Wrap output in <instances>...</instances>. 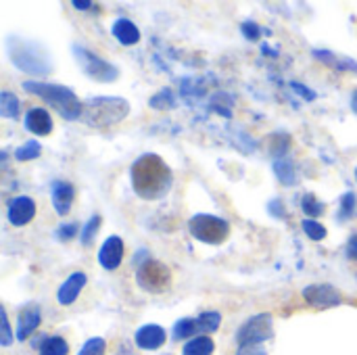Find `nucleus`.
<instances>
[{"label":"nucleus","instance_id":"obj_20","mask_svg":"<svg viewBox=\"0 0 357 355\" xmlns=\"http://www.w3.org/2000/svg\"><path fill=\"white\" fill-rule=\"evenodd\" d=\"M213 349H215L213 339H209V337H195V339H190L184 345L182 355H213Z\"/></svg>","mask_w":357,"mask_h":355},{"label":"nucleus","instance_id":"obj_16","mask_svg":"<svg viewBox=\"0 0 357 355\" xmlns=\"http://www.w3.org/2000/svg\"><path fill=\"white\" fill-rule=\"evenodd\" d=\"M25 128L36 136H48L52 132V117L42 107H31L25 113Z\"/></svg>","mask_w":357,"mask_h":355},{"label":"nucleus","instance_id":"obj_34","mask_svg":"<svg viewBox=\"0 0 357 355\" xmlns=\"http://www.w3.org/2000/svg\"><path fill=\"white\" fill-rule=\"evenodd\" d=\"M0 320H2V335H0V343L2 347H8L13 343V331H10V324H8V316L4 310H0Z\"/></svg>","mask_w":357,"mask_h":355},{"label":"nucleus","instance_id":"obj_7","mask_svg":"<svg viewBox=\"0 0 357 355\" xmlns=\"http://www.w3.org/2000/svg\"><path fill=\"white\" fill-rule=\"evenodd\" d=\"M73 54H75L79 67L84 69V73H86L88 77L96 80V82H113V80L119 75L117 67H113L109 61L96 56L92 50H88V48H84V46H77V44H75V46H73Z\"/></svg>","mask_w":357,"mask_h":355},{"label":"nucleus","instance_id":"obj_3","mask_svg":"<svg viewBox=\"0 0 357 355\" xmlns=\"http://www.w3.org/2000/svg\"><path fill=\"white\" fill-rule=\"evenodd\" d=\"M130 113V103L119 96H96L84 103L82 117L90 128H111L123 121Z\"/></svg>","mask_w":357,"mask_h":355},{"label":"nucleus","instance_id":"obj_26","mask_svg":"<svg viewBox=\"0 0 357 355\" xmlns=\"http://www.w3.org/2000/svg\"><path fill=\"white\" fill-rule=\"evenodd\" d=\"M197 322H199V328H201V331H205V333H215V331L220 328V324H222V316H220V312H203V314L197 318Z\"/></svg>","mask_w":357,"mask_h":355},{"label":"nucleus","instance_id":"obj_28","mask_svg":"<svg viewBox=\"0 0 357 355\" xmlns=\"http://www.w3.org/2000/svg\"><path fill=\"white\" fill-rule=\"evenodd\" d=\"M301 228L312 241H324L326 239V228L318 220H303Z\"/></svg>","mask_w":357,"mask_h":355},{"label":"nucleus","instance_id":"obj_33","mask_svg":"<svg viewBox=\"0 0 357 355\" xmlns=\"http://www.w3.org/2000/svg\"><path fill=\"white\" fill-rule=\"evenodd\" d=\"M241 31H243V36H245L247 40H251V42H257V40L261 38V27H259L255 21H245V23L241 25Z\"/></svg>","mask_w":357,"mask_h":355},{"label":"nucleus","instance_id":"obj_37","mask_svg":"<svg viewBox=\"0 0 357 355\" xmlns=\"http://www.w3.org/2000/svg\"><path fill=\"white\" fill-rule=\"evenodd\" d=\"M77 232V226L75 224H63L61 228H59V239L61 241H69V239H73V234Z\"/></svg>","mask_w":357,"mask_h":355},{"label":"nucleus","instance_id":"obj_9","mask_svg":"<svg viewBox=\"0 0 357 355\" xmlns=\"http://www.w3.org/2000/svg\"><path fill=\"white\" fill-rule=\"evenodd\" d=\"M303 299L316 310H328L343 303V295L333 285H310L303 289Z\"/></svg>","mask_w":357,"mask_h":355},{"label":"nucleus","instance_id":"obj_35","mask_svg":"<svg viewBox=\"0 0 357 355\" xmlns=\"http://www.w3.org/2000/svg\"><path fill=\"white\" fill-rule=\"evenodd\" d=\"M291 88H293L295 92H299V96H303L305 100H314V98H316V92H314V90H310L307 86L299 84V82H293V84H291Z\"/></svg>","mask_w":357,"mask_h":355},{"label":"nucleus","instance_id":"obj_19","mask_svg":"<svg viewBox=\"0 0 357 355\" xmlns=\"http://www.w3.org/2000/svg\"><path fill=\"white\" fill-rule=\"evenodd\" d=\"M268 151L270 155H274L276 159H284V155L289 153L291 149V136L289 134H282V132H276L272 136H268Z\"/></svg>","mask_w":357,"mask_h":355},{"label":"nucleus","instance_id":"obj_41","mask_svg":"<svg viewBox=\"0 0 357 355\" xmlns=\"http://www.w3.org/2000/svg\"><path fill=\"white\" fill-rule=\"evenodd\" d=\"M351 109L357 113V92H354V96H351Z\"/></svg>","mask_w":357,"mask_h":355},{"label":"nucleus","instance_id":"obj_32","mask_svg":"<svg viewBox=\"0 0 357 355\" xmlns=\"http://www.w3.org/2000/svg\"><path fill=\"white\" fill-rule=\"evenodd\" d=\"M105 349H107V343L105 339L100 337H92L84 343V347L79 349L77 355H105Z\"/></svg>","mask_w":357,"mask_h":355},{"label":"nucleus","instance_id":"obj_14","mask_svg":"<svg viewBox=\"0 0 357 355\" xmlns=\"http://www.w3.org/2000/svg\"><path fill=\"white\" fill-rule=\"evenodd\" d=\"M86 282H88V276L84 274V272H73L63 285H61V289H59V293H56V301L61 303V305H71V303H75V299L79 297V293H82V289L86 287Z\"/></svg>","mask_w":357,"mask_h":355},{"label":"nucleus","instance_id":"obj_39","mask_svg":"<svg viewBox=\"0 0 357 355\" xmlns=\"http://www.w3.org/2000/svg\"><path fill=\"white\" fill-rule=\"evenodd\" d=\"M347 257L349 259H356L357 262V234H354L349 239V245H347Z\"/></svg>","mask_w":357,"mask_h":355},{"label":"nucleus","instance_id":"obj_15","mask_svg":"<svg viewBox=\"0 0 357 355\" xmlns=\"http://www.w3.org/2000/svg\"><path fill=\"white\" fill-rule=\"evenodd\" d=\"M50 195H52V205H54V211L59 216H65L71 205H73V199H75V188L73 184L69 182H63V180H54L52 186H50Z\"/></svg>","mask_w":357,"mask_h":355},{"label":"nucleus","instance_id":"obj_12","mask_svg":"<svg viewBox=\"0 0 357 355\" xmlns=\"http://www.w3.org/2000/svg\"><path fill=\"white\" fill-rule=\"evenodd\" d=\"M42 322V312L36 303H29L21 310L19 314V322H17V341H27L36 328Z\"/></svg>","mask_w":357,"mask_h":355},{"label":"nucleus","instance_id":"obj_36","mask_svg":"<svg viewBox=\"0 0 357 355\" xmlns=\"http://www.w3.org/2000/svg\"><path fill=\"white\" fill-rule=\"evenodd\" d=\"M236 355H268V352L264 349V345H243L238 347Z\"/></svg>","mask_w":357,"mask_h":355},{"label":"nucleus","instance_id":"obj_38","mask_svg":"<svg viewBox=\"0 0 357 355\" xmlns=\"http://www.w3.org/2000/svg\"><path fill=\"white\" fill-rule=\"evenodd\" d=\"M268 209L272 211V216H276V218H284V207H282V201H280V199L270 201Z\"/></svg>","mask_w":357,"mask_h":355},{"label":"nucleus","instance_id":"obj_29","mask_svg":"<svg viewBox=\"0 0 357 355\" xmlns=\"http://www.w3.org/2000/svg\"><path fill=\"white\" fill-rule=\"evenodd\" d=\"M301 209H303L307 216L318 218V216H322V213H324V203H320L312 192H307V195L303 197V201H301Z\"/></svg>","mask_w":357,"mask_h":355},{"label":"nucleus","instance_id":"obj_24","mask_svg":"<svg viewBox=\"0 0 357 355\" xmlns=\"http://www.w3.org/2000/svg\"><path fill=\"white\" fill-rule=\"evenodd\" d=\"M201 331L199 328V322L195 318H182L176 322L174 326V341H184V339H190L195 337V333Z\"/></svg>","mask_w":357,"mask_h":355},{"label":"nucleus","instance_id":"obj_22","mask_svg":"<svg viewBox=\"0 0 357 355\" xmlns=\"http://www.w3.org/2000/svg\"><path fill=\"white\" fill-rule=\"evenodd\" d=\"M38 352H40V355H67L69 354V345L63 337H44Z\"/></svg>","mask_w":357,"mask_h":355},{"label":"nucleus","instance_id":"obj_21","mask_svg":"<svg viewBox=\"0 0 357 355\" xmlns=\"http://www.w3.org/2000/svg\"><path fill=\"white\" fill-rule=\"evenodd\" d=\"M274 174L278 176V180L284 186H295L297 184V172H295L293 161H289V159H276L274 161Z\"/></svg>","mask_w":357,"mask_h":355},{"label":"nucleus","instance_id":"obj_30","mask_svg":"<svg viewBox=\"0 0 357 355\" xmlns=\"http://www.w3.org/2000/svg\"><path fill=\"white\" fill-rule=\"evenodd\" d=\"M151 107L153 109H172V107H176V98H174V92L172 90H161L159 94H155L153 98H151Z\"/></svg>","mask_w":357,"mask_h":355},{"label":"nucleus","instance_id":"obj_25","mask_svg":"<svg viewBox=\"0 0 357 355\" xmlns=\"http://www.w3.org/2000/svg\"><path fill=\"white\" fill-rule=\"evenodd\" d=\"M40 153H42V146H40V142H36V140H29V142L21 144V146L15 151V159H17V161H31V159L40 157Z\"/></svg>","mask_w":357,"mask_h":355},{"label":"nucleus","instance_id":"obj_4","mask_svg":"<svg viewBox=\"0 0 357 355\" xmlns=\"http://www.w3.org/2000/svg\"><path fill=\"white\" fill-rule=\"evenodd\" d=\"M8 56L13 61V65L29 75H48L50 73V65L48 59L44 54V50L33 44V42H25L21 38H8Z\"/></svg>","mask_w":357,"mask_h":355},{"label":"nucleus","instance_id":"obj_1","mask_svg":"<svg viewBox=\"0 0 357 355\" xmlns=\"http://www.w3.org/2000/svg\"><path fill=\"white\" fill-rule=\"evenodd\" d=\"M130 176H132L134 192L144 201H157L165 197L174 182L172 169L155 153H146L138 157L130 169Z\"/></svg>","mask_w":357,"mask_h":355},{"label":"nucleus","instance_id":"obj_27","mask_svg":"<svg viewBox=\"0 0 357 355\" xmlns=\"http://www.w3.org/2000/svg\"><path fill=\"white\" fill-rule=\"evenodd\" d=\"M98 228H100V216H92L86 224H84V228H82V245H92V241H94V236H96V232H98Z\"/></svg>","mask_w":357,"mask_h":355},{"label":"nucleus","instance_id":"obj_40","mask_svg":"<svg viewBox=\"0 0 357 355\" xmlns=\"http://www.w3.org/2000/svg\"><path fill=\"white\" fill-rule=\"evenodd\" d=\"M75 8H79V10H84V8H94V2H90V0H73L71 2Z\"/></svg>","mask_w":357,"mask_h":355},{"label":"nucleus","instance_id":"obj_31","mask_svg":"<svg viewBox=\"0 0 357 355\" xmlns=\"http://www.w3.org/2000/svg\"><path fill=\"white\" fill-rule=\"evenodd\" d=\"M357 199L354 192H345L341 197V213H339V220H347V218H354L356 216Z\"/></svg>","mask_w":357,"mask_h":355},{"label":"nucleus","instance_id":"obj_5","mask_svg":"<svg viewBox=\"0 0 357 355\" xmlns=\"http://www.w3.org/2000/svg\"><path fill=\"white\" fill-rule=\"evenodd\" d=\"M188 230L190 234L205 243V245H220L228 239L230 234V224L218 216H209V213H197L190 218L188 222Z\"/></svg>","mask_w":357,"mask_h":355},{"label":"nucleus","instance_id":"obj_23","mask_svg":"<svg viewBox=\"0 0 357 355\" xmlns=\"http://www.w3.org/2000/svg\"><path fill=\"white\" fill-rule=\"evenodd\" d=\"M0 115L6 117V119H17L19 117V98L8 90L0 92Z\"/></svg>","mask_w":357,"mask_h":355},{"label":"nucleus","instance_id":"obj_11","mask_svg":"<svg viewBox=\"0 0 357 355\" xmlns=\"http://www.w3.org/2000/svg\"><path fill=\"white\" fill-rule=\"evenodd\" d=\"M121 259H123V241L119 236H109L98 251V264L105 270L113 272L119 268Z\"/></svg>","mask_w":357,"mask_h":355},{"label":"nucleus","instance_id":"obj_17","mask_svg":"<svg viewBox=\"0 0 357 355\" xmlns=\"http://www.w3.org/2000/svg\"><path fill=\"white\" fill-rule=\"evenodd\" d=\"M314 59H318L320 63L337 69V71H347V73H357V61L356 59H349V56H341V54H335L333 50H318L314 48L312 50Z\"/></svg>","mask_w":357,"mask_h":355},{"label":"nucleus","instance_id":"obj_8","mask_svg":"<svg viewBox=\"0 0 357 355\" xmlns=\"http://www.w3.org/2000/svg\"><path fill=\"white\" fill-rule=\"evenodd\" d=\"M274 335V322L270 314H257L249 318L236 333V343L238 347L243 345H261L264 341L272 339Z\"/></svg>","mask_w":357,"mask_h":355},{"label":"nucleus","instance_id":"obj_6","mask_svg":"<svg viewBox=\"0 0 357 355\" xmlns=\"http://www.w3.org/2000/svg\"><path fill=\"white\" fill-rule=\"evenodd\" d=\"M136 282L142 291L146 293H163L169 289L172 285V272L165 264L157 262V259H146L138 272H136Z\"/></svg>","mask_w":357,"mask_h":355},{"label":"nucleus","instance_id":"obj_42","mask_svg":"<svg viewBox=\"0 0 357 355\" xmlns=\"http://www.w3.org/2000/svg\"><path fill=\"white\" fill-rule=\"evenodd\" d=\"M356 180H357V169H356Z\"/></svg>","mask_w":357,"mask_h":355},{"label":"nucleus","instance_id":"obj_18","mask_svg":"<svg viewBox=\"0 0 357 355\" xmlns=\"http://www.w3.org/2000/svg\"><path fill=\"white\" fill-rule=\"evenodd\" d=\"M111 31H113V36L117 38V42L123 44V46H134V44L140 42V29L136 27L134 21H130V19H126V17L117 19V21L113 23Z\"/></svg>","mask_w":357,"mask_h":355},{"label":"nucleus","instance_id":"obj_10","mask_svg":"<svg viewBox=\"0 0 357 355\" xmlns=\"http://www.w3.org/2000/svg\"><path fill=\"white\" fill-rule=\"evenodd\" d=\"M36 216V203L33 199L29 197H15L10 203H8V211H6V218L13 226L21 228L25 224H29Z\"/></svg>","mask_w":357,"mask_h":355},{"label":"nucleus","instance_id":"obj_2","mask_svg":"<svg viewBox=\"0 0 357 355\" xmlns=\"http://www.w3.org/2000/svg\"><path fill=\"white\" fill-rule=\"evenodd\" d=\"M23 90L29 94H36L38 98H42L44 103H48L52 109L59 111V115L63 119L75 121L82 117L84 105L79 103V98L75 96V92L67 86L61 84H48V82H23Z\"/></svg>","mask_w":357,"mask_h":355},{"label":"nucleus","instance_id":"obj_13","mask_svg":"<svg viewBox=\"0 0 357 355\" xmlns=\"http://www.w3.org/2000/svg\"><path fill=\"white\" fill-rule=\"evenodd\" d=\"M165 339H167V335H165V331L159 324H144V326H140L136 331V337H134L136 345L140 349H144V352L159 349L165 343Z\"/></svg>","mask_w":357,"mask_h":355}]
</instances>
